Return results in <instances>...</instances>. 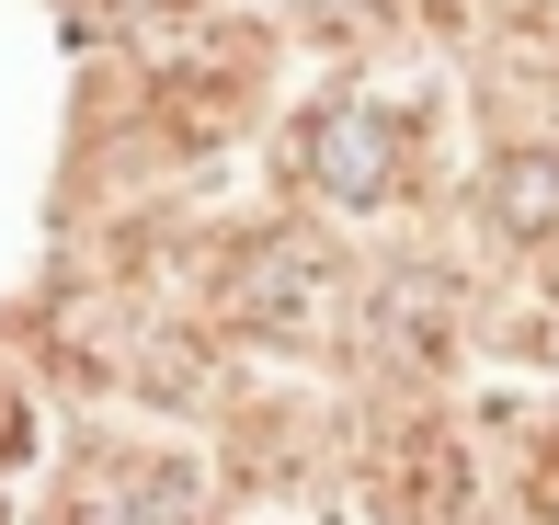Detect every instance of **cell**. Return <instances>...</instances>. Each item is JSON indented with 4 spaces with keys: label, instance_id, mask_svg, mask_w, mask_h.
Segmentation results:
<instances>
[{
    "label": "cell",
    "instance_id": "obj_1",
    "mask_svg": "<svg viewBox=\"0 0 559 525\" xmlns=\"http://www.w3.org/2000/svg\"><path fill=\"white\" fill-rule=\"evenodd\" d=\"M309 160L332 171V194H377V171H389V115H320Z\"/></svg>",
    "mask_w": 559,
    "mask_h": 525
}]
</instances>
